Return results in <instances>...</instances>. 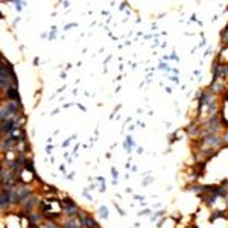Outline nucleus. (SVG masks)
Listing matches in <instances>:
<instances>
[{
    "instance_id": "obj_5",
    "label": "nucleus",
    "mask_w": 228,
    "mask_h": 228,
    "mask_svg": "<svg viewBox=\"0 0 228 228\" xmlns=\"http://www.w3.org/2000/svg\"><path fill=\"white\" fill-rule=\"evenodd\" d=\"M15 6H17V11H22V8L25 6V3H20V2H15Z\"/></svg>"
},
{
    "instance_id": "obj_2",
    "label": "nucleus",
    "mask_w": 228,
    "mask_h": 228,
    "mask_svg": "<svg viewBox=\"0 0 228 228\" xmlns=\"http://www.w3.org/2000/svg\"><path fill=\"white\" fill-rule=\"evenodd\" d=\"M35 204H37V198L31 195V196H29L28 199H25V201H23L22 207H23V210H25L26 213H32V210H34Z\"/></svg>"
},
{
    "instance_id": "obj_3",
    "label": "nucleus",
    "mask_w": 228,
    "mask_h": 228,
    "mask_svg": "<svg viewBox=\"0 0 228 228\" xmlns=\"http://www.w3.org/2000/svg\"><path fill=\"white\" fill-rule=\"evenodd\" d=\"M6 99L8 100H14V102H20V96H18L17 87H9L6 90Z\"/></svg>"
},
{
    "instance_id": "obj_6",
    "label": "nucleus",
    "mask_w": 228,
    "mask_h": 228,
    "mask_svg": "<svg viewBox=\"0 0 228 228\" xmlns=\"http://www.w3.org/2000/svg\"><path fill=\"white\" fill-rule=\"evenodd\" d=\"M97 228H100V226H97Z\"/></svg>"
},
{
    "instance_id": "obj_1",
    "label": "nucleus",
    "mask_w": 228,
    "mask_h": 228,
    "mask_svg": "<svg viewBox=\"0 0 228 228\" xmlns=\"http://www.w3.org/2000/svg\"><path fill=\"white\" fill-rule=\"evenodd\" d=\"M62 208L70 214V217H73V214L78 211V205H76V202L73 201V199H70V198H65L64 201H62Z\"/></svg>"
},
{
    "instance_id": "obj_4",
    "label": "nucleus",
    "mask_w": 228,
    "mask_h": 228,
    "mask_svg": "<svg viewBox=\"0 0 228 228\" xmlns=\"http://www.w3.org/2000/svg\"><path fill=\"white\" fill-rule=\"evenodd\" d=\"M99 213H100V216H102L103 219L108 217V210H106L105 207H100V208H99Z\"/></svg>"
}]
</instances>
